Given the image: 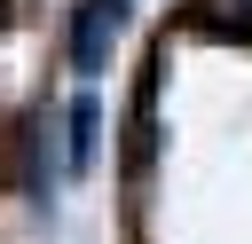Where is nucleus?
Listing matches in <instances>:
<instances>
[{"mask_svg":"<svg viewBox=\"0 0 252 244\" xmlns=\"http://www.w3.org/2000/svg\"><path fill=\"white\" fill-rule=\"evenodd\" d=\"M118 24H126V0H79V24H71V63H79L87 79L110 63V39H118Z\"/></svg>","mask_w":252,"mask_h":244,"instance_id":"f257e3e1","label":"nucleus"},{"mask_svg":"<svg viewBox=\"0 0 252 244\" xmlns=\"http://www.w3.org/2000/svg\"><path fill=\"white\" fill-rule=\"evenodd\" d=\"M126 165H134V173L150 165V87L134 94V118H126Z\"/></svg>","mask_w":252,"mask_h":244,"instance_id":"f03ea898","label":"nucleus"},{"mask_svg":"<svg viewBox=\"0 0 252 244\" xmlns=\"http://www.w3.org/2000/svg\"><path fill=\"white\" fill-rule=\"evenodd\" d=\"M94 157V102H71V165Z\"/></svg>","mask_w":252,"mask_h":244,"instance_id":"7ed1b4c3","label":"nucleus"},{"mask_svg":"<svg viewBox=\"0 0 252 244\" xmlns=\"http://www.w3.org/2000/svg\"><path fill=\"white\" fill-rule=\"evenodd\" d=\"M228 31H252V0H236V16H228Z\"/></svg>","mask_w":252,"mask_h":244,"instance_id":"20e7f679","label":"nucleus"},{"mask_svg":"<svg viewBox=\"0 0 252 244\" xmlns=\"http://www.w3.org/2000/svg\"><path fill=\"white\" fill-rule=\"evenodd\" d=\"M0 16H8V0H0Z\"/></svg>","mask_w":252,"mask_h":244,"instance_id":"39448f33","label":"nucleus"}]
</instances>
